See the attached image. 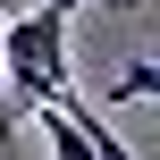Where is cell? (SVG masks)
Listing matches in <instances>:
<instances>
[{"label":"cell","instance_id":"2","mask_svg":"<svg viewBox=\"0 0 160 160\" xmlns=\"http://www.w3.org/2000/svg\"><path fill=\"white\" fill-rule=\"evenodd\" d=\"M34 127H42L51 160H101V152H93V135L76 127V110H68V101H42V110H34Z\"/></svg>","mask_w":160,"mask_h":160},{"label":"cell","instance_id":"3","mask_svg":"<svg viewBox=\"0 0 160 160\" xmlns=\"http://www.w3.org/2000/svg\"><path fill=\"white\" fill-rule=\"evenodd\" d=\"M101 93H110V101H160V59H127Z\"/></svg>","mask_w":160,"mask_h":160},{"label":"cell","instance_id":"6","mask_svg":"<svg viewBox=\"0 0 160 160\" xmlns=\"http://www.w3.org/2000/svg\"><path fill=\"white\" fill-rule=\"evenodd\" d=\"M51 8H59V17H76V8H84V0H51Z\"/></svg>","mask_w":160,"mask_h":160},{"label":"cell","instance_id":"1","mask_svg":"<svg viewBox=\"0 0 160 160\" xmlns=\"http://www.w3.org/2000/svg\"><path fill=\"white\" fill-rule=\"evenodd\" d=\"M0 59H8V101H17L25 118H34L42 101L76 93V84H68V17H59L51 0L0 25Z\"/></svg>","mask_w":160,"mask_h":160},{"label":"cell","instance_id":"4","mask_svg":"<svg viewBox=\"0 0 160 160\" xmlns=\"http://www.w3.org/2000/svg\"><path fill=\"white\" fill-rule=\"evenodd\" d=\"M59 101H68V110H76V127H84V135H93V152H101V160H135V152H127V135H110V127H101V110H93V101H84V93H59Z\"/></svg>","mask_w":160,"mask_h":160},{"label":"cell","instance_id":"5","mask_svg":"<svg viewBox=\"0 0 160 160\" xmlns=\"http://www.w3.org/2000/svg\"><path fill=\"white\" fill-rule=\"evenodd\" d=\"M8 118H17V110H8V59H0V135H8Z\"/></svg>","mask_w":160,"mask_h":160}]
</instances>
